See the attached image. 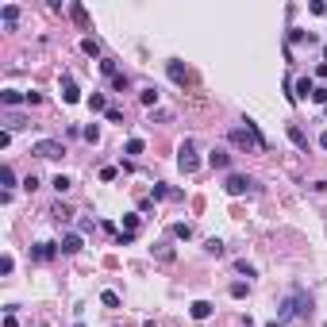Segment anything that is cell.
Listing matches in <instances>:
<instances>
[{
    "mask_svg": "<svg viewBox=\"0 0 327 327\" xmlns=\"http://www.w3.org/2000/svg\"><path fill=\"white\" fill-rule=\"evenodd\" d=\"M12 269H16V262H12V254H4L0 258V274H12Z\"/></svg>",
    "mask_w": 327,
    "mask_h": 327,
    "instance_id": "1f68e13d",
    "label": "cell"
},
{
    "mask_svg": "<svg viewBox=\"0 0 327 327\" xmlns=\"http://www.w3.org/2000/svg\"><path fill=\"white\" fill-rule=\"evenodd\" d=\"M69 16H73V19H77V23H81V27L89 31V12L81 8V4H69Z\"/></svg>",
    "mask_w": 327,
    "mask_h": 327,
    "instance_id": "5bb4252c",
    "label": "cell"
},
{
    "mask_svg": "<svg viewBox=\"0 0 327 327\" xmlns=\"http://www.w3.org/2000/svg\"><path fill=\"white\" fill-rule=\"evenodd\" d=\"M323 58H327V46H323Z\"/></svg>",
    "mask_w": 327,
    "mask_h": 327,
    "instance_id": "f35d334b",
    "label": "cell"
},
{
    "mask_svg": "<svg viewBox=\"0 0 327 327\" xmlns=\"http://www.w3.org/2000/svg\"><path fill=\"white\" fill-rule=\"evenodd\" d=\"M89 108H93V112H108V100H104V93H93V96H89Z\"/></svg>",
    "mask_w": 327,
    "mask_h": 327,
    "instance_id": "2e32d148",
    "label": "cell"
},
{
    "mask_svg": "<svg viewBox=\"0 0 327 327\" xmlns=\"http://www.w3.org/2000/svg\"><path fill=\"white\" fill-rule=\"evenodd\" d=\"M100 73H104V77H108V81H112L116 73H120V69H116V62H108V58H104V62H100Z\"/></svg>",
    "mask_w": 327,
    "mask_h": 327,
    "instance_id": "d4e9b609",
    "label": "cell"
},
{
    "mask_svg": "<svg viewBox=\"0 0 327 327\" xmlns=\"http://www.w3.org/2000/svg\"><path fill=\"white\" fill-rule=\"evenodd\" d=\"M208 166H212V170H227V166H231V154H227L224 147H215L212 154H208Z\"/></svg>",
    "mask_w": 327,
    "mask_h": 327,
    "instance_id": "8992f818",
    "label": "cell"
},
{
    "mask_svg": "<svg viewBox=\"0 0 327 327\" xmlns=\"http://www.w3.org/2000/svg\"><path fill=\"white\" fill-rule=\"evenodd\" d=\"M0 181H4V189H12V185H16V173L4 166V170H0Z\"/></svg>",
    "mask_w": 327,
    "mask_h": 327,
    "instance_id": "4316f807",
    "label": "cell"
},
{
    "mask_svg": "<svg viewBox=\"0 0 327 327\" xmlns=\"http://www.w3.org/2000/svg\"><path fill=\"white\" fill-rule=\"evenodd\" d=\"M235 269H239V274H247V277H254V274H258V269L250 266V262H247V258H242V262H235Z\"/></svg>",
    "mask_w": 327,
    "mask_h": 327,
    "instance_id": "f1b7e54d",
    "label": "cell"
},
{
    "mask_svg": "<svg viewBox=\"0 0 327 327\" xmlns=\"http://www.w3.org/2000/svg\"><path fill=\"white\" fill-rule=\"evenodd\" d=\"M189 316H193V319H208V316H212V304H208V301H193Z\"/></svg>",
    "mask_w": 327,
    "mask_h": 327,
    "instance_id": "30bf717a",
    "label": "cell"
},
{
    "mask_svg": "<svg viewBox=\"0 0 327 327\" xmlns=\"http://www.w3.org/2000/svg\"><path fill=\"white\" fill-rule=\"evenodd\" d=\"M50 185H54V189H58V193H69V189H73V181H69L66 173H58V177H54Z\"/></svg>",
    "mask_w": 327,
    "mask_h": 327,
    "instance_id": "ac0fdd59",
    "label": "cell"
},
{
    "mask_svg": "<svg viewBox=\"0 0 327 327\" xmlns=\"http://www.w3.org/2000/svg\"><path fill=\"white\" fill-rule=\"evenodd\" d=\"M289 139H293V143H296L301 150H308V135H304V131L296 127V123H289Z\"/></svg>",
    "mask_w": 327,
    "mask_h": 327,
    "instance_id": "4fadbf2b",
    "label": "cell"
},
{
    "mask_svg": "<svg viewBox=\"0 0 327 327\" xmlns=\"http://www.w3.org/2000/svg\"><path fill=\"white\" fill-rule=\"evenodd\" d=\"M323 116H327V108H323Z\"/></svg>",
    "mask_w": 327,
    "mask_h": 327,
    "instance_id": "60d3db41",
    "label": "cell"
},
{
    "mask_svg": "<svg viewBox=\"0 0 327 327\" xmlns=\"http://www.w3.org/2000/svg\"><path fill=\"white\" fill-rule=\"evenodd\" d=\"M266 327H281V319H274V323H266Z\"/></svg>",
    "mask_w": 327,
    "mask_h": 327,
    "instance_id": "74e56055",
    "label": "cell"
},
{
    "mask_svg": "<svg viewBox=\"0 0 327 327\" xmlns=\"http://www.w3.org/2000/svg\"><path fill=\"white\" fill-rule=\"evenodd\" d=\"M154 258H158V262H173V247L158 242V247H154Z\"/></svg>",
    "mask_w": 327,
    "mask_h": 327,
    "instance_id": "e0dca14e",
    "label": "cell"
},
{
    "mask_svg": "<svg viewBox=\"0 0 327 327\" xmlns=\"http://www.w3.org/2000/svg\"><path fill=\"white\" fill-rule=\"evenodd\" d=\"M4 327H19V323H16V316H12V312H8V316H4Z\"/></svg>",
    "mask_w": 327,
    "mask_h": 327,
    "instance_id": "d590c367",
    "label": "cell"
},
{
    "mask_svg": "<svg viewBox=\"0 0 327 327\" xmlns=\"http://www.w3.org/2000/svg\"><path fill=\"white\" fill-rule=\"evenodd\" d=\"M154 120H158V123L170 120V112H162V108H150V123H154Z\"/></svg>",
    "mask_w": 327,
    "mask_h": 327,
    "instance_id": "836d02e7",
    "label": "cell"
},
{
    "mask_svg": "<svg viewBox=\"0 0 327 327\" xmlns=\"http://www.w3.org/2000/svg\"><path fill=\"white\" fill-rule=\"evenodd\" d=\"M231 296H247V281H235L231 285Z\"/></svg>",
    "mask_w": 327,
    "mask_h": 327,
    "instance_id": "e575fe53",
    "label": "cell"
},
{
    "mask_svg": "<svg viewBox=\"0 0 327 327\" xmlns=\"http://www.w3.org/2000/svg\"><path fill=\"white\" fill-rule=\"evenodd\" d=\"M204 250L212 254V258H220V254H224V242H220V239H208V242H204Z\"/></svg>",
    "mask_w": 327,
    "mask_h": 327,
    "instance_id": "44dd1931",
    "label": "cell"
},
{
    "mask_svg": "<svg viewBox=\"0 0 327 327\" xmlns=\"http://www.w3.org/2000/svg\"><path fill=\"white\" fill-rule=\"evenodd\" d=\"M81 50H85L89 58H100V43H96V39H81Z\"/></svg>",
    "mask_w": 327,
    "mask_h": 327,
    "instance_id": "9a60e30c",
    "label": "cell"
},
{
    "mask_svg": "<svg viewBox=\"0 0 327 327\" xmlns=\"http://www.w3.org/2000/svg\"><path fill=\"white\" fill-rule=\"evenodd\" d=\"M123 231H127V235H135V231H139V215H135V212L123 215Z\"/></svg>",
    "mask_w": 327,
    "mask_h": 327,
    "instance_id": "7402d4cb",
    "label": "cell"
},
{
    "mask_svg": "<svg viewBox=\"0 0 327 327\" xmlns=\"http://www.w3.org/2000/svg\"><path fill=\"white\" fill-rule=\"evenodd\" d=\"M50 215H54V220H58V224H66V220H69V215H73V212H69L66 204H54V208H50Z\"/></svg>",
    "mask_w": 327,
    "mask_h": 327,
    "instance_id": "ffe728a7",
    "label": "cell"
},
{
    "mask_svg": "<svg viewBox=\"0 0 327 327\" xmlns=\"http://www.w3.org/2000/svg\"><path fill=\"white\" fill-rule=\"evenodd\" d=\"M62 100H66V104H77V100H81L77 81H73V77H62Z\"/></svg>",
    "mask_w": 327,
    "mask_h": 327,
    "instance_id": "5b68a950",
    "label": "cell"
},
{
    "mask_svg": "<svg viewBox=\"0 0 327 327\" xmlns=\"http://www.w3.org/2000/svg\"><path fill=\"white\" fill-rule=\"evenodd\" d=\"M293 89H296V100H312V93H316V81H312V77H301Z\"/></svg>",
    "mask_w": 327,
    "mask_h": 327,
    "instance_id": "ba28073f",
    "label": "cell"
},
{
    "mask_svg": "<svg viewBox=\"0 0 327 327\" xmlns=\"http://www.w3.org/2000/svg\"><path fill=\"white\" fill-rule=\"evenodd\" d=\"M31 154L35 158H46V162H58V158L66 154V147H62L58 139H39V143L31 147Z\"/></svg>",
    "mask_w": 327,
    "mask_h": 327,
    "instance_id": "7a4b0ae2",
    "label": "cell"
},
{
    "mask_svg": "<svg viewBox=\"0 0 327 327\" xmlns=\"http://www.w3.org/2000/svg\"><path fill=\"white\" fill-rule=\"evenodd\" d=\"M170 231H173V239H193V227L189 224H173Z\"/></svg>",
    "mask_w": 327,
    "mask_h": 327,
    "instance_id": "d6986e66",
    "label": "cell"
},
{
    "mask_svg": "<svg viewBox=\"0 0 327 327\" xmlns=\"http://www.w3.org/2000/svg\"><path fill=\"white\" fill-rule=\"evenodd\" d=\"M81 135H85V139H89V143H96V139H100V127H96V123H89V127H85V131H81Z\"/></svg>",
    "mask_w": 327,
    "mask_h": 327,
    "instance_id": "f546056e",
    "label": "cell"
},
{
    "mask_svg": "<svg viewBox=\"0 0 327 327\" xmlns=\"http://www.w3.org/2000/svg\"><path fill=\"white\" fill-rule=\"evenodd\" d=\"M100 301H104V304H108V308H120V296H116V293H112V289H108V293H100Z\"/></svg>",
    "mask_w": 327,
    "mask_h": 327,
    "instance_id": "83f0119b",
    "label": "cell"
},
{
    "mask_svg": "<svg viewBox=\"0 0 327 327\" xmlns=\"http://www.w3.org/2000/svg\"><path fill=\"white\" fill-rule=\"evenodd\" d=\"M139 100L147 104V108H154V104H158V93H154V89H143V93H139Z\"/></svg>",
    "mask_w": 327,
    "mask_h": 327,
    "instance_id": "cb8c5ba5",
    "label": "cell"
},
{
    "mask_svg": "<svg viewBox=\"0 0 327 327\" xmlns=\"http://www.w3.org/2000/svg\"><path fill=\"white\" fill-rule=\"evenodd\" d=\"M0 100L8 104V108H16V104H23V100H27V93H16V89H4V93H0Z\"/></svg>",
    "mask_w": 327,
    "mask_h": 327,
    "instance_id": "7c38bea8",
    "label": "cell"
},
{
    "mask_svg": "<svg viewBox=\"0 0 327 327\" xmlns=\"http://www.w3.org/2000/svg\"><path fill=\"white\" fill-rule=\"evenodd\" d=\"M58 242H35V247H31V258L35 262H54V258H58Z\"/></svg>",
    "mask_w": 327,
    "mask_h": 327,
    "instance_id": "277c9868",
    "label": "cell"
},
{
    "mask_svg": "<svg viewBox=\"0 0 327 327\" xmlns=\"http://www.w3.org/2000/svg\"><path fill=\"white\" fill-rule=\"evenodd\" d=\"M177 166H181V173H197V170H200L197 143H193V139H185V143L177 147Z\"/></svg>",
    "mask_w": 327,
    "mask_h": 327,
    "instance_id": "6da1fadb",
    "label": "cell"
},
{
    "mask_svg": "<svg viewBox=\"0 0 327 327\" xmlns=\"http://www.w3.org/2000/svg\"><path fill=\"white\" fill-rule=\"evenodd\" d=\"M0 19H4L8 27H16L19 23V8H16V4H4V8H0Z\"/></svg>",
    "mask_w": 327,
    "mask_h": 327,
    "instance_id": "8fae6325",
    "label": "cell"
},
{
    "mask_svg": "<svg viewBox=\"0 0 327 327\" xmlns=\"http://www.w3.org/2000/svg\"><path fill=\"white\" fill-rule=\"evenodd\" d=\"M308 12H316V16H327V4H323V0H312Z\"/></svg>",
    "mask_w": 327,
    "mask_h": 327,
    "instance_id": "d6a6232c",
    "label": "cell"
},
{
    "mask_svg": "<svg viewBox=\"0 0 327 327\" xmlns=\"http://www.w3.org/2000/svg\"><path fill=\"white\" fill-rule=\"evenodd\" d=\"M323 327H327V323H323Z\"/></svg>",
    "mask_w": 327,
    "mask_h": 327,
    "instance_id": "b9f144b4",
    "label": "cell"
},
{
    "mask_svg": "<svg viewBox=\"0 0 327 327\" xmlns=\"http://www.w3.org/2000/svg\"><path fill=\"white\" fill-rule=\"evenodd\" d=\"M58 247H62V254H77V250H81V235H77V231L62 235V242H58Z\"/></svg>",
    "mask_w": 327,
    "mask_h": 327,
    "instance_id": "52a82bcc",
    "label": "cell"
},
{
    "mask_svg": "<svg viewBox=\"0 0 327 327\" xmlns=\"http://www.w3.org/2000/svg\"><path fill=\"white\" fill-rule=\"evenodd\" d=\"M143 150H147L143 139H127V154H143Z\"/></svg>",
    "mask_w": 327,
    "mask_h": 327,
    "instance_id": "484cf974",
    "label": "cell"
},
{
    "mask_svg": "<svg viewBox=\"0 0 327 327\" xmlns=\"http://www.w3.org/2000/svg\"><path fill=\"white\" fill-rule=\"evenodd\" d=\"M73 327H85V323H73Z\"/></svg>",
    "mask_w": 327,
    "mask_h": 327,
    "instance_id": "ab89813d",
    "label": "cell"
},
{
    "mask_svg": "<svg viewBox=\"0 0 327 327\" xmlns=\"http://www.w3.org/2000/svg\"><path fill=\"white\" fill-rule=\"evenodd\" d=\"M312 100H316V104H323V108H327V89H323V85H316V93H312Z\"/></svg>",
    "mask_w": 327,
    "mask_h": 327,
    "instance_id": "4dcf8cb0",
    "label": "cell"
},
{
    "mask_svg": "<svg viewBox=\"0 0 327 327\" xmlns=\"http://www.w3.org/2000/svg\"><path fill=\"white\" fill-rule=\"evenodd\" d=\"M127 85H131L127 73H116V77H112V89H116V93H127Z\"/></svg>",
    "mask_w": 327,
    "mask_h": 327,
    "instance_id": "603a6c76",
    "label": "cell"
},
{
    "mask_svg": "<svg viewBox=\"0 0 327 327\" xmlns=\"http://www.w3.org/2000/svg\"><path fill=\"white\" fill-rule=\"evenodd\" d=\"M224 189L231 193V197H247V193H254V181H250V177H242V173H227Z\"/></svg>",
    "mask_w": 327,
    "mask_h": 327,
    "instance_id": "3957f363",
    "label": "cell"
},
{
    "mask_svg": "<svg viewBox=\"0 0 327 327\" xmlns=\"http://www.w3.org/2000/svg\"><path fill=\"white\" fill-rule=\"evenodd\" d=\"M319 147H323V150H327V131H323V135H319Z\"/></svg>",
    "mask_w": 327,
    "mask_h": 327,
    "instance_id": "8d00e7d4",
    "label": "cell"
},
{
    "mask_svg": "<svg viewBox=\"0 0 327 327\" xmlns=\"http://www.w3.org/2000/svg\"><path fill=\"white\" fill-rule=\"evenodd\" d=\"M166 73H170V81H177V85H185V81H189V69L181 66V62H170V66H166Z\"/></svg>",
    "mask_w": 327,
    "mask_h": 327,
    "instance_id": "9c48e42d",
    "label": "cell"
}]
</instances>
